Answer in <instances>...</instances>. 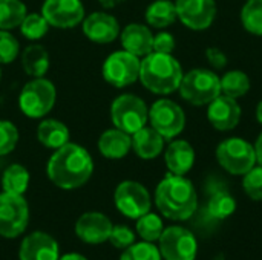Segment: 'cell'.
<instances>
[{"instance_id": "cell-1", "label": "cell", "mask_w": 262, "mask_h": 260, "mask_svg": "<svg viewBox=\"0 0 262 260\" xmlns=\"http://www.w3.org/2000/svg\"><path fill=\"white\" fill-rule=\"evenodd\" d=\"M94 173V159L80 144L66 143L54 150L48 164L46 175L49 181L63 190L83 187Z\"/></svg>"}, {"instance_id": "cell-2", "label": "cell", "mask_w": 262, "mask_h": 260, "mask_svg": "<svg viewBox=\"0 0 262 260\" xmlns=\"http://www.w3.org/2000/svg\"><path fill=\"white\" fill-rule=\"evenodd\" d=\"M155 204L160 213L167 219L187 221L198 208V196L189 179L169 173L157 185Z\"/></svg>"}, {"instance_id": "cell-3", "label": "cell", "mask_w": 262, "mask_h": 260, "mask_svg": "<svg viewBox=\"0 0 262 260\" xmlns=\"http://www.w3.org/2000/svg\"><path fill=\"white\" fill-rule=\"evenodd\" d=\"M183 75L181 64L172 54L150 52L141 60L138 80L149 92L169 95L178 90Z\"/></svg>"}, {"instance_id": "cell-4", "label": "cell", "mask_w": 262, "mask_h": 260, "mask_svg": "<svg viewBox=\"0 0 262 260\" xmlns=\"http://www.w3.org/2000/svg\"><path fill=\"white\" fill-rule=\"evenodd\" d=\"M55 100L57 89L51 80L45 77L31 78L18 93V109L25 116L38 120L54 109Z\"/></svg>"}, {"instance_id": "cell-5", "label": "cell", "mask_w": 262, "mask_h": 260, "mask_svg": "<svg viewBox=\"0 0 262 260\" xmlns=\"http://www.w3.org/2000/svg\"><path fill=\"white\" fill-rule=\"evenodd\" d=\"M178 90L187 103L204 106L221 95V78L212 70L193 69L183 75Z\"/></svg>"}, {"instance_id": "cell-6", "label": "cell", "mask_w": 262, "mask_h": 260, "mask_svg": "<svg viewBox=\"0 0 262 260\" xmlns=\"http://www.w3.org/2000/svg\"><path fill=\"white\" fill-rule=\"evenodd\" d=\"M111 120L114 127L132 135L149 121V109L140 97L123 93L111 104Z\"/></svg>"}, {"instance_id": "cell-7", "label": "cell", "mask_w": 262, "mask_h": 260, "mask_svg": "<svg viewBox=\"0 0 262 260\" xmlns=\"http://www.w3.org/2000/svg\"><path fill=\"white\" fill-rule=\"evenodd\" d=\"M220 166L230 175H246L256 166L255 146L243 138L224 139L216 149Z\"/></svg>"}, {"instance_id": "cell-8", "label": "cell", "mask_w": 262, "mask_h": 260, "mask_svg": "<svg viewBox=\"0 0 262 260\" xmlns=\"http://www.w3.org/2000/svg\"><path fill=\"white\" fill-rule=\"evenodd\" d=\"M29 207L23 195L0 193V236L18 238L28 227Z\"/></svg>"}, {"instance_id": "cell-9", "label": "cell", "mask_w": 262, "mask_h": 260, "mask_svg": "<svg viewBox=\"0 0 262 260\" xmlns=\"http://www.w3.org/2000/svg\"><path fill=\"white\" fill-rule=\"evenodd\" d=\"M140 66L141 60L137 55L127 51H117L107 55L103 63L101 74L107 84L121 89L134 84L140 78Z\"/></svg>"}, {"instance_id": "cell-10", "label": "cell", "mask_w": 262, "mask_h": 260, "mask_svg": "<svg viewBox=\"0 0 262 260\" xmlns=\"http://www.w3.org/2000/svg\"><path fill=\"white\" fill-rule=\"evenodd\" d=\"M117 210L129 219H138L150 211L152 201L147 188L137 181H123L114 192Z\"/></svg>"}, {"instance_id": "cell-11", "label": "cell", "mask_w": 262, "mask_h": 260, "mask_svg": "<svg viewBox=\"0 0 262 260\" xmlns=\"http://www.w3.org/2000/svg\"><path fill=\"white\" fill-rule=\"evenodd\" d=\"M149 123L164 139H173L186 126L183 109L172 100H158L149 109Z\"/></svg>"}, {"instance_id": "cell-12", "label": "cell", "mask_w": 262, "mask_h": 260, "mask_svg": "<svg viewBox=\"0 0 262 260\" xmlns=\"http://www.w3.org/2000/svg\"><path fill=\"white\" fill-rule=\"evenodd\" d=\"M160 253L166 260H195L198 244L190 230L169 227L160 238Z\"/></svg>"}, {"instance_id": "cell-13", "label": "cell", "mask_w": 262, "mask_h": 260, "mask_svg": "<svg viewBox=\"0 0 262 260\" xmlns=\"http://www.w3.org/2000/svg\"><path fill=\"white\" fill-rule=\"evenodd\" d=\"M41 14L49 26L57 29H72L86 17L81 0H45Z\"/></svg>"}, {"instance_id": "cell-14", "label": "cell", "mask_w": 262, "mask_h": 260, "mask_svg": "<svg viewBox=\"0 0 262 260\" xmlns=\"http://www.w3.org/2000/svg\"><path fill=\"white\" fill-rule=\"evenodd\" d=\"M177 15L192 31L207 29L216 17L215 0H175Z\"/></svg>"}, {"instance_id": "cell-15", "label": "cell", "mask_w": 262, "mask_h": 260, "mask_svg": "<svg viewBox=\"0 0 262 260\" xmlns=\"http://www.w3.org/2000/svg\"><path fill=\"white\" fill-rule=\"evenodd\" d=\"M81 31L86 38L97 44L112 43L121 32L118 20L106 11H95L86 15L81 21Z\"/></svg>"}, {"instance_id": "cell-16", "label": "cell", "mask_w": 262, "mask_h": 260, "mask_svg": "<svg viewBox=\"0 0 262 260\" xmlns=\"http://www.w3.org/2000/svg\"><path fill=\"white\" fill-rule=\"evenodd\" d=\"M111 219L98 211H88L81 215L75 224V234L84 242L91 245H98L109 241L112 233Z\"/></svg>"}, {"instance_id": "cell-17", "label": "cell", "mask_w": 262, "mask_h": 260, "mask_svg": "<svg viewBox=\"0 0 262 260\" xmlns=\"http://www.w3.org/2000/svg\"><path fill=\"white\" fill-rule=\"evenodd\" d=\"M207 120L216 130H232L241 121V107L235 98L220 95L212 103H209Z\"/></svg>"}, {"instance_id": "cell-18", "label": "cell", "mask_w": 262, "mask_h": 260, "mask_svg": "<svg viewBox=\"0 0 262 260\" xmlns=\"http://www.w3.org/2000/svg\"><path fill=\"white\" fill-rule=\"evenodd\" d=\"M20 260H58L60 250L55 239L43 231H34L26 236L18 250Z\"/></svg>"}, {"instance_id": "cell-19", "label": "cell", "mask_w": 262, "mask_h": 260, "mask_svg": "<svg viewBox=\"0 0 262 260\" xmlns=\"http://www.w3.org/2000/svg\"><path fill=\"white\" fill-rule=\"evenodd\" d=\"M120 41L124 51L143 58L154 52V35L146 25L130 23L120 32Z\"/></svg>"}, {"instance_id": "cell-20", "label": "cell", "mask_w": 262, "mask_h": 260, "mask_svg": "<svg viewBox=\"0 0 262 260\" xmlns=\"http://www.w3.org/2000/svg\"><path fill=\"white\" fill-rule=\"evenodd\" d=\"M98 150L107 159H121L132 150V136L117 127L104 130L98 138Z\"/></svg>"}, {"instance_id": "cell-21", "label": "cell", "mask_w": 262, "mask_h": 260, "mask_svg": "<svg viewBox=\"0 0 262 260\" xmlns=\"http://www.w3.org/2000/svg\"><path fill=\"white\" fill-rule=\"evenodd\" d=\"M164 161L170 173L184 176L195 162V150L193 147L184 141V139H177L169 144L164 153Z\"/></svg>"}, {"instance_id": "cell-22", "label": "cell", "mask_w": 262, "mask_h": 260, "mask_svg": "<svg viewBox=\"0 0 262 260\" xmlns=\"http://www.w3.org/2000/svg\"><path fill=\"white\" fill-rule=\"evenodd\" d=\"M132 136V150L141 159H154L164 149V138L154 127H141Z\"/></svg>"}, {"instance_id": "cell-23", "label": "cell", "mask_w": 262, "mask_h": 260, "mask_svg": "<svg viewBox=\"0 0 262 260\" xmlns=\"http://www.w3.org/2000/svg\"><path fill=\"white\" fill-rule=\"evenodd\" d=\"M71 132L63 121L55 118H46L37 126V139L38 143L51 150H55L66 143H69Z\"/></svg>"}, {"instance_id": "cell-24", "label": "cell", "mask_w": 262, "mask_h": 260, "mask_svg": "<svg viewBox=\"0 0 262 260\" xmlns=\"http://www.w3.org/2000/svg\"><path fill=\"white\" fill-rule=\"evenodd\" d=\"M51 66V57L45 46L35 43L25 48L21 52V67L31 78L45 77Z\"/></svg>"}, {"instance_id": "cell-25", "label": "cell", "mask_w": 262, "mask_h": 260, "mask_svg": "<svg viewBox=\"0 0 262 260\" xmlns=\"http://www.w3.org/2000/svg\"><path fill=\"white\" fill-rule=\"evenodd\" d=\"M146 21L149 26L157 29H164L170 26L177 18V8L175 2L172 0H155L146 9Z\"/></svg>"}, {"instance_id": "cell-26", "label": "cell", "mask_w": 262, "mask_h": 260, "mask_svg": "<svg viewBox=\"0 0 262 260\" xmlns=\"http://www.w3.org/2000/svg\"><path fill=\"white\" fill-rule=\"evenodd\" d=\"M29 172L21 164H11L2 175V188L6 193L23 195L29 185Z\"/></svg>"}, {"instance_id": "cell-27", "label": "cell", "mask_w": 262, "mask_h": 260, "mask_svg": "<svg viewBox=\"0 0 262 260\" xmlns=\"http://www.w3.org/2000/svg\"><path fill=\"white\" fill-rule=\"evenodd\" d=\"M235 210H236V201L233 199V196L226 190H216L212 193L207 202L206 213L213 221H223L232 216Z\"/></svg>"}, {"instance_id": "cell-28", "label": "cell", "mask_w": 262, "mask_h": 260, "mask_svg": "<svg viewBox=\"0 0 262 260\" xmlns=\"http://www.w3.org/2000/svg\"><path fill=\"white\" fill-rule=\"evenodd\" d=\"M28 9L21 0H0V29L12 31L20 26Z\"/></svg>"}, {"instance_id": "cell-29", "label": "cell", "mask_w": 262, "mask_h": 260, "mask_svg": "<svg viewBox=\"0 0 262 260\" xmlns=\"http://www.w3.org/2000/svg\"><path fill=\"white\" fill-rule=\"evenodd\" d=\"M250 90V80L243 70H230L221 78V95L230 98L244 97Z\"/></svg>"}, {"instance_id": "cell-30", "label": "cell", "mask_w": 262, "mask_h": 260, "mask_svg": "<svg viewBox=\"0 0 262 260\" xmlns=\"http://www.w3.org/2000/svg\"><path fill=\"white\" fill-rule=\"evenodd\" d=\"M21 35L29 41H38L49 31V23L41 12H29L18 26Z\"/></svg>"}, {"instance_id": "cell-31", "label": "cell", "mask_w": 262, "mask_h": 260, "mask_svg": "<svg viewBox=\"0 0 262 260\" xmlns=\"http://www.w3.org/2000/svg\"><path fill=\"white\" fill-rule=\"evenodd\" d=\"M163 231H164L163 221L160 219V216L150 211L137 219V233L146 242L154 244L155 241H160Z\"/></svg>"}, {"instance_id": "cell-32", "label": "cell", "mask_w": 262, "mask_h": 260, "mask_svg": "<svg viewBox=\"0 0 262 260\" xmlns=\"http://www.w3.org/2000/svg\"><path fill=\"white\" fill-rule=\"evenodd\" d=\"M243 26L255 35H262V0H247L241 11Z\"/></svg>"}, {"instance_id": "cell-33", "label": "cell", "mask_w": 262, "mask_h": 260, "mask_svg": "<svg viewBox=\"0 0 262 260\" xmlns=\"http://www.w3.org/2000/svg\"><path fill=\"white\" fill-rule=\"evenodd\" d=\"M120 260H161V253L152 242L144 241L127 247Z\"/></svg>"}, {"instance_id": "cell-34", "label": "cell", "mask_w": 262, "mask_h": 260, "mask_svg": "<svg viewBox=\"0 0 262 260\" xmlns=\"http://www.w3.org/2000/svg\"><path fill=\"white\" fill-rule=\"evenodd\" d=\"M20 133L12 121L0 120V156H6L17 147Z\"/></svg>"}, {"instance_id": "cell-35", "label": "cell", "mask_w": 262, "mask_h": 260, "mask_svg": "<svg viewBox=\"0 0 262 260\" xmlns=\"http://www.w3.org/2000/svg\"><path fill=\"white\" fill-rule=\"evenodd\" d=\"M20 54V43L11 31L0 29V64L12 63Z\"/></svg>"}, {"instance_id": "cell-36", "label": "cell", "mask_w": 262, "mask_h": 260, "mask_svg": "<svg viewBox=\"0 0 262 260\" xmlns=\"http://www.w3.org/2000/svg\"><path fill=\"white\" fill-rule=\"evenodd\" d=\"M243 187L246 195L253 201H262V167L255 166L244 175Z\"/></svg>"}, {"instance_id": "cell-37", "label": "cell", "mask_w": 262, "mask_h": 260, "mask_svg": "<svg viewBox=\"0 0 262 260\" xmlns=\"http://www.w3.org/2000/svg\"><path fill=\"white\" fill-rule=\"evenodd\" d=\"M109 242L118 250H126L132 244H135V233L126 225H117L112 228Z\"/></svg>"}, {"instance_id": "cell-38", "label": "cell", "mask_w": 262, "mask_h": 260, "mask_svg": "<svg viewBox=\"0 0 262 260\" xmlns=\"http://www.w3.org/2000/svg\"><path fill=\"white\" fill-rule=\"evenodd\" d=\"M175 49V38L169 32H160L154 35V52L160 54H172Z\"/></svg>"}, {"instance_id": "cell-39", "label": "cell", "mask_w": 262, "mask_h": 260, "mask_svg": "<svg viewBox=\"0 0 262 260\" xmlns=\"http://www.w3.org/2000/svg\"><path fill=\"white\" fill-rule=\"evenodd\" d=\"M206 57L209 60V63L215 67V69H223L227 64V57L226 54L218 49V48H209L206 51Z\"/></svg>"}, {"instance_id": "cell-40", "label": "cell", "mask_w": 262, "mask_h": 260, "mask_svg": "<svg viewBox=\"0 0 262 260\" xmlns=\"http://www.w3.org/2000/svg\"><path fill=\"white\" fill-rule=\"evenodd\" d=\"M255 153H256V164H259L262 167V132L255 143Z\"/></svg>"}, {"instance_id": "cell-41", "label": "cell", "mask_w": 262, "mask_h": 260, "mask_svg": "<svg viewBox=\"0 0 262 260\" xmlns=\"http://www.w3.org/2000/svg\"><path fill=\"white\" fill-rule=\"evenodd\" d=\"M126 0H98V3L104 8V9H114L117 6H120L121 3H124Z\"/></svg>"}, {"instance_id": "cell-42", "label": "cell", "mask_w": 262, "mask_h": 260, "mask_svg": "<svg viewBox=\"0 0 262 260\" xmlns=\"http://www.w3.org/2000/svg\"><path fill=\"white\" fill-rule=\"evenodd\" d=\"M58 260H88L84 256L78 254V253H68L64 256H61Z\"/></svg>"}, {"instance_id": "cell-43", "label": "cell", "mask_w": 262, "mask_h": 260, "mask_svg": "<svg viewBox=\"0 0 262 260\" xmlns=\"http://www.w3.org/2000/svg\"><path fill=\"white\" fill-rule=\"evenodd\" d=\"M256 120L259 121V124H262V100L259 101L258 107H256Z\"/></svg>"}, {"instance_id": "cell-44", "label": "cell", "mask_w": 262, "mask_h": 260, "mask_svg": "<svg viewBox=\"0 0 262 260\" xmlns=\"http://www.w3.org/2000/svg\"><path fill=\"white\" fill-rule=\"evenodd\" d=\"M2 66V64H0ZM0 81H2V67H0Z\"/></svg>"}]
</instances>
